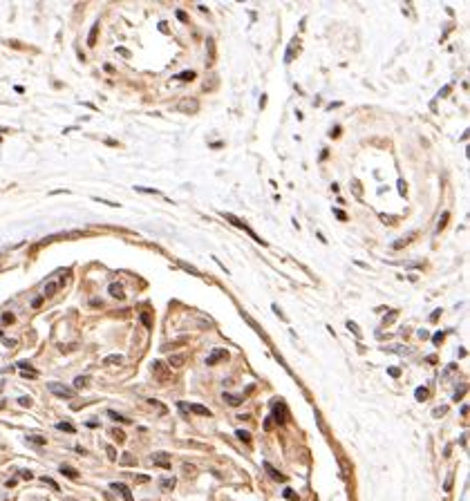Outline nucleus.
Here are the masks:
<instances>
[{
	"label": "nucleus",
	"mask_w": 470,
	"mask_h": 501,
	"mask_svg": "<svg viewBox=\"0 0 470 501\" xmlns=\"http://www.w3.org/2000/svg\"><path fill=\"white\" fill-rule=\"evenodd\" d=\"M396 188H399V195H401V197H405V192H407V186H405V181H403V179H399V181H396Z\"/></svg>",
	"instance_id": "c9c22d12"
},
{
	"label": "nucleus",
	"mask_w": 470,
	"mask_h": 501,
	"mask_svg": "<svg viewBox=\"0 0 470 501\" xmlns=\"http://www.w3.org/2000/svg\"><path fill=\"white\" fill-rule=\"evenodd\" d=\"M139 320L143 322V327H146V329H150V327H152V320H150V316H148V313H141V316H139Z\"/></svg>",
	"instance_id": "473e14b6"
},
{
	"label": "nucleus",
	"mask_w": 470,
	"mask_h": 501,
	"mask_svg": "<svg viewBox=\"0 0 470 501\" xmlns=\"http://www.w3.org/2000/svg\"><path fill=\"white\" fill-rule=\"evenodd\" d=\"M445 412H448V407H436L434 412H432V416H434V418H439V416H443Z\"/></svg>",
	"instance_id": "79ce46f5"
},
{
	"label": "nucleus",
	"mask_w": 470,
	"mask_h": 501,
	"mask_svg": "<svg viewBox=\"0 0 470 501\" xmlns=\"http://www.w3.org/2000/svg\"><path fill=\"white\" fill-rule=\"evenodd\" d=\"M110 296H112V298H119V300H121V298H123V287H121V284H117V282L110 284Z\"/></svg>",
	"instance_id": "dca6fc26"
},
{
	"label": "nucleus",
	"mask_w": 470,
	"mask_h": 501,
	"mask_svg": "<svg viewBox=\"0 0 470 501\" xmlns=\"http://www.w3.org/2000/svg\"><path fill=\"white\" fill-rule=\"evenodd\" d=\"M56 430L67 432V434H74V432H76V427L72 425V423H67V421H61V423H56Z\"/></svg>",
	"instance_id": "4468645a"
},
{
	"label": "nucleus",
	"mask_w": 470,
	"mask_h": 501,
	"mask_svg": "<svg viewBox=\"0 0 470 501\" xmlns=\"http://www.w3.org/2000/svg\"><path fill=\"white\" fill-rule=\"evenodd\" d=\"M18 367H21L23 372H34V367H32L30 363H27V360H21V363H18Z\"/></svg>",
	"instance_id": "4c0bfd02"
},
{
	"label": "nucleus",
	"mask_w": 470,
	"mask_h": 501,
	"mask_svg": "<svg viewBox=\"0 0 470 501\" xmlns=\"http://www.w3.org/2000/svg\"><path fill=\"white\" fill-rule=\"evenodd\" d=\"M3 343H5V347H14V345H16V340H12V338H5Z\"/></svg>",
	"instance_id": "5fc2aeb1"
},
{
	"label": "nucleus",
	"mask_w": 470,
	"mask_h": 501,
	"mask_svg": "<svg viewBox=\"0 0 470 501\" xmlns=\"http://www.w3.org/2000/svg\"><path fill=\"white\" fill-rule=\"evenodd\" d=\"M441 316V309H436V311H432V316H430V320H436V318Z\"/></svg>",
	"instance_id": "6e6d98bb"
},
{
	"label": "nucleus",
	"mask_w": 470,
	"mask_h": 501,
	"mask_svg": "<svg viewBox=\"0 0 470 501\" xmlns=\"http://www.w3.org/2000/svg\"><path fill=\"white\" fill-rule=\"evenodd\" d=\"M177 264H179L181 269H186V271H188V273H193V276H199V271H197V269H195V267H190V264H186V262H177Z\"/></svg>",
	"instance_id": "72a5a7b5"
},
{
	"label": "nucleus",
	"mask_w": 470,
	"mask_h": 501,
	"mask_svg": "<svg viewBox=\"0 0 470 501\" xmlns=\"http://www.w3.org/2000/svg\"><path fill=\"white\" fill-rule=\"evenodd\" d=\"M347 329L352 331V334L356 336V338H361V329H358V327H356V322H352V320H349V322H347Z\"/></svg>",
	"instance_id": "2f4dec72"
},
{
	"label": "nucleus",
	"mask_w": 470,
	"mask_h": 501,
	"mask_svg": "<svg viewBox=\"0 0 470 501\" xmlns=\"http://www.w3.org/2000/svg\"><path fill=\"white\" fill-rule=\"evenodd\" d=\"M206 47H208V63H213V59H215V43H213V38H208V41H206Z\"/></svg>",
	"instance_id": "b1692460"
},
{
	"label": "nucleus",
	"mask_w": 470,
	"mask_h": 501,
	"mask_svg": "<svg viewBox=\"0 0 470 501\" xmlns=\"http://www.w3.org/2000/svg\"><path fill=\"white\" fill-rule=\"evenodd\" d=\"M85 385H88V376H76V378H74V387L76 389L85 387Z\"/></svg>",
	"instance_id": "cd10ccee"
},
{
	"label": "nucleus",
	"mask_w": 470,
	"mask_h": 501,
	"mask_svg": "<svg viewBox=\"0 0 470 501\" xmlns=\"http://www.w3.org/2000/svg\"><path fill=\"white\" fill-rule=\"evenodd\" d=\"M177 18H179L181 23H186V18H188V16H186V14H184V12H181V9H179V12H177Z\"/></svg>",
	"instance_id": "864d4df0"
},
{
	"label": "nucleus",
	"mask_w": 470,
	"mask_h": 501,
	"mask_svg": "<svg viewBox=\"0 0 470 501\" xmlns=\"http://www.w3.org/2000/svg\"><path fill=\"white\" fill-rule=\"evenodd\" d=\"M108 416L112 418V421H119V423H130V421H128L126 416H121V414H119V412H112V409H110V412H108Z\"/></svg>",
	"instance_id": "bb28decb"
},
{
	"label": "nucleus",
	"mask_w": 470,
	"mask_h": 501,
	"mask_svg": "<svg viewBox=\"0 0 470 501\" xmlns=\"http://www.w3.org/2000/svg\"><path fill=\"white\" fill-rule=\"evenodd\" d=\"M296 47H298V38H294V41H291V45L287 47V56H285L287 63H291V61L296 59Z\"/></svg>",
	"instance_id": "9d476101"
},
{
	"label": "nucleus",
	"mask_w": 470,
	"mask_h": 501,
	"mask_svg": "<svg viewBox=\"0 0 470 501\" xmlns=\"http://www.w3.org/2000/svg\"><path fill=\"white\" fill-rule=\"evenodd\" d=\"M273 313H278L280 318H285V316H282V311H280V307H276V305H273Z\"/></svg>",
	"instance_id": "13d9d810"
},
{
	"label": "nucleus",
	"mask_w": 470,
	"mask_h": 501,
	"mask_svg": "<svg viewBox=\"0 0 470 501\" xmlns=\"http://www.w3.org/2000/svg\"><path fill=\"white\" fill-rule=\"evenodd\" d=\"M18 405L30 407V405H32V398H30V396H21V398H18Z\"/></svg>",
	"instance_id": "58836bf2"
},
{
	"label": "nucleus",
	"mask_w": 470,
	"mask_h": 501,
	"mask_svg": "<svg viewBox=\"0 0 470 501\" xmlns=\"http://www.w3.org/2000/svg\"><path fill=\"white\" fill-rule=\"evenodd\" d=\"M448 217H450V215H448V213H443V215H441L439 224H436V230H439V233H441V230H443V228H445V224H448Z\"/></svg>",
	"instance_id": "7c9ffc66"
},
{
	"label": "nucleus",
	"mask_w": 470,
	"mask_h": 501,
	"mask_svg": "<svg viewBox=\"0 0 470 501\" xmlns=\"http://www.w3.org/2000/svg\"><path fill=\"white\" fill-rule=\"evenodd\" d=\"M224 401H226L228 405L238 407V405H242V401H244V398H242V396H235V394H226V392H224Z\"/></svg>",
	"instance_id": "9b49d317"
},
{
	"label": "nucleus",
	"mask_w": 470,
	"mask_h": 501,
	"mask_svg": "<svg viewBox=\"0 0 470 501\" xmlns=\"http://www.w3.org/2000/svg\"><path fill=\"white\" fill-rule=\"evenodd\" d=\"M47 389L59 398H72L74 396V389L67 387V385H63V383H47Z\"/></svg>",
	"instance_id": "f257e3e1"
},
{
	"label": "nucleus",
	"mask_w": 470,
	"mask_h": 501,
	"mask_svg": "<svg viewBox=\"0 0 470 501\" xmlns=\"http://www.w3.org/2000/svg\"><path fill=\"white\" fill-rule=\"evenodd\" d=\"M14 320H16V316L14 313H3V320H0V327H5V325H14Z\"/></svg>",
	"instance_id": "5701e85b"
},
{
	"label": "nucleus",
	"mask_w": 470,
	"mask_h": 501,
	"mask_svg": "<svg viewBox=\"0 0 470 501\" xmlns=\"http://www.w3.org/2000/svg\"><path fill=\"white\" fill-rule=\"evenodd\" d=\"M41 302H43V298H41V296H36V298L32 300V307L36 309V307H41Z\"/></svg>",
	"instance_id": "8fccbe9b"
},
{
	"label": "nucleus",
	"mask_w": 470,
	"mask_h": 501,
	"mask_svg": "<svg viewBox=\"0 0 470 501\" xmlns=\"http://www.w3.org/2000/svg\"><path fill=\"white\" fill-rule=\"evenodd\" d=\"M18 474H21L23 479H34V474H32L30 470H21V472H18Z\"/></svg>",
	"instance_id": "09e8293b"
},
{
	"label": "nucleus",
	"mask_w": 470,
	"mask_h": 501,
	"mask_svg": "<svg viewBox=\"0 0 470 501\" xmlns=\"http://www.w3.org/2000/svg\"><path fill=\"white\" fill-rule=\"evenodd\" d=\"M265 470L269 472V476H271V479H276V481H287V479H285V474H282V472H278L271 463H267V461H265Z\"/></svg>",
	"instance_id": "6e6552de"
},
{
	"label": "nucleus",
	"mask_w": 470,
	"mask_h": 501,
	"mask_svg": "<svg viewBox=\"0 0 470 501\" xmlns=\"http://www.w3.org/2000/svg\"><path fill=\"white\" fill-rule=\"evenodd\" d=\"M134 190H137V192H146V195H161V192L155 190V188H143V186H137Z\"/></svg>",
	"instance_id": "c756f323"
},
{
	"label": "nucleus",
	"mask_w": 470,
	"mask_h": 501,
	"mask_svg": "<svg viewBox=\"0 0 470 501\" xmlns=\"http://www.w3.org/2000/svg\"><path fill=\"white\" fill-rule=\"evenodd\" d=\"M59 287H61L59 280H50V282L45 284V296H54V293L59 291Z\"/></svg>",
	"instance_id": "ddd939ff"
},
{
	"label": "nucleus",
	"mask_w": 470,
	"mask_h": 501,
	"mask_svg": "<svg viewBox=\"0 0 470 501\" xmlns=\"http://www.w3.org/2000/svg\"><path fill=\"white\" fill-rule=\"evenodd\" d=\"M334 215H336V217H338L340 221H345V219H347V215H345V210H340V208H336V210H334Z\"/></svg>",
	"instance_id": "37998d69"
},
{
	"label": "nucleus",
	"mask_w": 470,
	"mask_h": 501,
	"mask_svg": "<svg viewBox=\"0 0 470 501\" xmlns=\"http://www.w3.org/2000/svg\"><path fill=\"white\" fill-rule=\"evenodd\" d=\"M61 474L70 476V479H76V476H79V472H76L74 468H70V465H61Z\"/></svg>",
	"instance_id": "412c9836"
},
{
	"label": "nucleus",
	"mask_w": 470,
	"mask_h": 501,
	"mask_svg": "<svg viewBox=\"0 0 470 501\" xmlns=\"http://www.w3.org/2000/svg\"><path fill=\"white\" fill-rule=\"evenodd\" d=\"M197 108H199V103L195 99H184L179 103V110L181 112H197Z\"/></svg>",
	"instance_id": "0eeeda50"
},
{
	"label": "nucleus",
	"mask_w": 470,
	"mask_h": 501,
	"mask_svg": "<svg viewBox=\"0 0 470 501\" xmlns=\"http://www.w3.org/2000/svg\"><path fill=\"white\" fill-rule=\"evenodd\" d=\"M5 485H7V488H14V485H16V479H9Z\"/></svg>",
	"instance_id": "4d7b16f0"
},
{
	"label": "nucleus",
	"mask_w": 470,
	"mask_h": 501,
	"mask_svg": "<svg viewBox=\"0 0 470 501\" xmlns=\"http://www.w3.org/2000/svg\"><path fill=\"white\" fill-rule=\"evenodd\" d=\"M273 421H278V425H282L285 423V418H287V407H285V403H276L273 405Z\"/></svg>",
	"instance_id": "20e7f679"
},
{
	"label": "nucleus",
	"mask_w": 470,
	"mask_h": 501,
	"mask_svg": "<svg viewBox=\"0 0 470 501\" xmlns=\"http://www.w3.org/2000/svg\"><path fill=\"white\" fill-rule=\"evenodd\" d=\"M184 363H186V356L184 354H175V356H170V358H168V365H170V367H181Z\"/></svg>",
	"instance_id": "1a4fd4ad"
},
{
	"label": "nucleus",
	"mask_w": 470,
	"mask_h": 501,
	"mask_svg": "<svg viewBox=\"0 0 470 501\" xmlns=\"http://www.w3.org/2000/svg\"><path fill=\"white\" fill-rule=\"evenodd\" d=\"M285 499H289V501H296L298 497H296V492H294V490H291V488H287V490H285Z\"/></svg>",
	"instance_id": "a19ab883"
},
{
	"label": "nucleus",
	"mask_w": 470,
	"mask_h": 501,
	"mask_svg": "<svg viewBox=\"0 0 470 501\" xmlns=\"http://www.w3.org/2000/svg\"><path fill=\"white\" fill-rule=\"evenodd\" d=\"M121 465H134L137 461H134V456L130 454V452H126V454H121V461H119Z\"/></svg>",
	"instance_id": "4be33fe9"
},
{
	"label": "nucleus",
	"mask_w": 470,
	"mask_h": 501,
	"mask_svg": "<svg viewBox=\"0 0 470 501\" xmlns=\"http://www.w3.org/2000/svg\"><path fill=\"white\" fill-rule=\"evenodd\" d=\"M105 452H108V459L110 461H117V450L112 445H105Z\"/></svg>",
	"instance_id": "f704fd0d"
},
{
	"label": "nucleus",
	"mask_w": 470,
	"mask_h": 501,
	"mask_svg": "<svg viewBox=\"0 0 470 501\" xmlns=\"http://www.w3.org/2000/svg\"><path fill=\"white\" fill-rule=\"evenodd\" d=\"M117 52H119V54H121V56H126V59H128V56H130V52H128V50H126V47H119V50H117Z\"/></svg>",
	"instance_id": "603ef678"
},
{
	"label": "nucleus",
	"mask_w": 470,
	"mask_h": 501,
	"mask_svg": "<svg viewBox=\"0 0 470 501\" xmlns=\"http://www.w3.org/2000/svg\"><path fill=\"white\" fill-rule=\"evenodd\" d=\"M27 441H30V443H34V445H45V438H43V436H38V434H30V436H27Z\"/></svg>",
	"instance_id": "a878e982"
},
{
	"label": "nucleus",
	"mask_w": 470,
	"mask_h": 501,
	"mask_svg": "<svg viewBox=\"0 0 470 501\" xmlns=\"http://www.w3.org/2000/svg\"><path fill=\"white\" fill-rule=\"evenodd\" d=\"M463 394H466V385H463L461 389H457V392H454V396H452V398H454V401H459V398H461Z\"/></svg>",
	"instance_id": "a18cd8bd"
},
{
	"label": "nucleus",
	"mask_w": 470,
	"mask_h": 501,
	"mask_svg": "<svg viewBox=\"0 0 470 501\" xmlns=\"http://www.w3.org/2000/svg\"><path fill=\"white\" fill-rule=\"evenodd\" d=\"M188 409H190V412H195V414H199V416H210V409L204 407V405H197V403L188 405Z\"/></svg>",
	"instance_id": "f8f14e48"
},
{
	"label": "nucleus",
	"mask_w": 470,
	"mask_h": 501,
	"mask_svg": "<svg viewBox=\"0 0 470 501\" xmlns=\"http://www.w3.org/2000/svg\"><path fill=\"white\" fill-rule=\"evenodd\" d=\"M110 488L114 490V492H119L126 501H132V492H130V488H128L126 483H119V481H114V483H110Z\"/></svg>",
	"instance_id": "39448f33"
},
{
	"label": "nucleus",
	"mask_w": 470,
	"mask_h": 501,
	"mask_svg": "<svg viewBox=\"0 0 470 501\" xmlns=\"http://www.w3.org/2000/svg\"><path fill=\"white\" fill-rule=\"evenodd\" d=\"M224 217H226L228 221H231V224H233V226H238V228L247 230V233H249V235H251V237H253V239H256V242H262V239H260V237H258V235H256V233H253V230H251V228H249V226H247V224H244V221H240L238 217H235V215H231V213H226V215H224Z\"/></svg>",
	"instance_id": "7ed1b4c3"
},
{
	"label": "nucleus",
	"mask_w": 470,
	"mask_h": 501,
	"mask_svg": "<svg viewBox=\"0 0 470 501\" xmlns=\"http://www.w3.org/2000/svg\"><path fill=\"white\" fill-rule=\"evenodd\" d=\"M97 32H99V23H94L92 30H90V36H88V45H97Z\"/></svg>",
	"instance_id": "a211bd4d"
},
{
	"label": "nucleus",
	"mask_w": 470,
	"mask_h": 501,
	"mask_svg": "<svg viewBox=\"0 0 470 501\" xmlns=\"http://www.w3.org/2000/svg\"><path fill=\"white\" fill-rule=\"evenodd\" d=\"M387 374H390V376H392V378H399L401 369H399V367H390V369H387Z\"/></svg>",
	"instance_id": "c03bdc74"
},
{
	"label": "nucleus",
	"mask_w": 470,
	"mask_h": 501,
	"mask_svg": "<svg viewBox=\"0 0 470 501\" xmlns=\"http://www.w3.org/2000/svg\"><path fill=\"white\" fill-rule=\"evenodd\" d=\"M112 436H114V438H119V441H123V438H126V434H123L121 430H112Z\"/></svg>",
	"instance_id": "de8ad7c7"
},
{
	"label": "nucleus",
	"mask_w": 470,
	"mask_h": 501,
	"mask_svg": "<svg viewBox=\"0 0 470 501\" xmlns=\"http://www.w3.org/2000/svg\"><path fill=\"white\" fill-rule=\"evenodd\" d=\"M235 436H238L240 441H244V443H251V434H249L247 430H235Z\"/></svg>",
	"instance_id": "393cba45"
},
{
	"label": "nucleus",
	"mask_w": 470,
	"mask_h": 501,
	"mask_svg": "<svg viewBox=\"0 0 470 501\" xmlns=\"http://www.w3.org/2000/svg\"><path fill=\"white\" fill-rule=\"evenodd\" d=\"M273 427V418L271 416H267V421H265V430H271Z\"/></svg>",
	"instance_id": "3c124183"
},
{
	"label": "nucleus",
	"mask_w": 470,
	"mask_h": 501,
	"mask_svg": "<svg viewBox=\"0 0 470 501\" xmlns=\"http://www.w3.org/2000/svg\"><path fill=\"white\" fill-rule=\"evenodd\" d=\"M428 396H430V392H428V387H416V392H414V398L416 401H428Z\"/></svg>",
	"instance_id": "f3484780"
},
{
	"label": "nucleus",
	"mask_w": 470,
	"mask_h": 501,
	"mask_svg": "<svg viewBox=\"0 0 470 501\" xmlns=\"http://www.w3.org/2000/svg\"><path fill=\"white\" fill-rule=\"evenodd\" d=\"M352 188H354V195H356V197H361V195H363V188H361V184H358L356 179L352 181Z\"/></svg>",
	"instance_id": "e433bc0d"
},
{
	"label": "nucleus",
	"mask_w": 470,
	"mask_h": 501,
	"mask_svg": "<svg viewBox=\"0 0 470 501\" xmlns=\"http://www.w3.org/2000/svg\"><path fill=\"white\" fill-rule=\"evenodd\" d=\"M150 461L155 465H159V468H164V470L170 468V454H168V452H155V454L150 456Z\"/></svg>",
	"instance_id": "f03ea898"
},
{
	"label": "nucleus",
	"mask_w": 470,
	"mask_h": 501,
	"mask_svg": "<svg viewBox=\"0 0 470 501\" xmlns=\"http://www.w3.org/2000/svg\"><path fill=\"white\" fill-rule=\"evenodd\" d=\"M443 336H445L443 331H436V334L432 336V343H434V345H441V340H443Z\"/></svg>",
	"instance_id": "ea45409f"
},
{
	"label": "nucleus",
	"mask_w": 470,
	"mask_h": 501,
	"mask_svg": "<svg viewBox=\"0 0 470 501\" xmlns=\"http://www.w3.org/2000/svg\"><path fill=\"white\" fill-rule=\"evenodd\" d=\"M177 81H193L195 79V72L193 70H184V72H179V74L175 76Z\"/></svg>",
	"instance_id": "6ab92c4d"
},
{
	"label": "nucleus",
	"mask_w": 470,
	"mask_h": 501,
	"mask_svg": "<svg viewBox=\"0 0 470 501\" xmlns=\"http://www.w3.org/2000/svg\"><path fill=\"white\" fill-rule=\"evenodd\" d=\"M43 481H45V483H50L54 490H59V485H56V481H54V479H50V476H43Z\"/></svg>",
	"instance_id": "49530a36"
},
{
	"label": "nucleus",
	"mask_w": 470,
	"mask_h": 501,
	"mask_svg": "<svg viewBox=\"0 0 470 501\" xmlns=\"http://www.w3.org/2000/svg\"><path fill=\"white\" fill-rule=\"evenodd\" d=\"M222 358H228V351L226 349H213L210 351V356L206 358V365H215V363H219Z\"/></svg>",
	"instance_id": "423d86ee"
},
{
	"label": "nucleus",
	"mask_w": 470,
	"mask_h": 501,
	"mask_svg": "<svg viewBox=\"0 0 470 501\" xmlns=\"http://www.w3.org/2000/svg\"><path fill=\"white\" fill-rule=\"evenodd\" d=\"M152 372H157V376H159V380H166L168 378V374H166V369H164V365L157 360V363H152Z\"/></svg>",
	"instance_id": "2eb2a0df"
},
{
	"label": "nucleus",
	"mask_w": 470,
	"mask_h": 501,
	"mask_svg": "<svg viewBox=\"0 0 470 501\" xmlns=\"http://www.w3.org/2000/svg\"><path fill=\"white\" fill-rule=\"evenodd\" d=\"M121 360H123V356L114 354V356H108V358H105V365H121Z\"/></svg>",
	"instance_id": "c85d7f7f"
},
{
	"label": "nucleus",
	"mask_w": 470,
	"mask_h": 501,
	"mask_svg": "<svg viewBox=\"0 0 470 501\" xmlns=\"http://www.w3.org/2000/svg\"><path fill=\"white\" fill-rule=\"evenodd\" d=\"M159 483H161V488H164V490H172L177 481H175V476H166V479H161Z\"/></svg>",
	"instance_id": "aec40b11"
}]
</instances>
